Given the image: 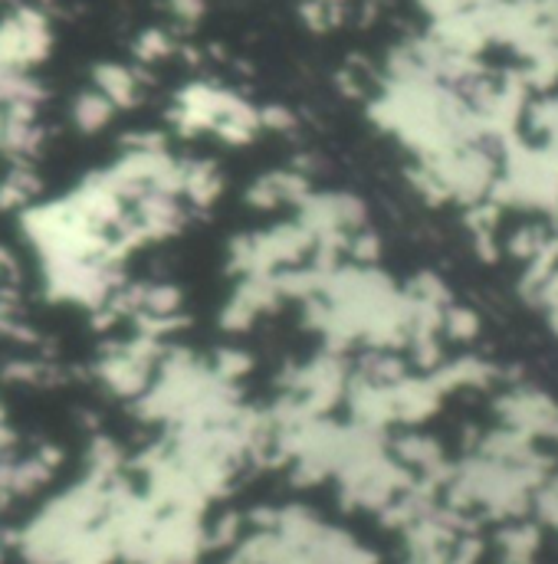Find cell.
<instances>
[{
    "mask_svg": "<svg viewBox=\"0 0 558 564\" xmlns=\"http://www.w3.org/2000/svg\"><path fill=\"white\" fill-rule=\"evenodd\" d=\"M296 126V116L282 106H267L260 109V129H273V132H289Z\"/></svg>",
    "mask_w": 558,
    "mask_h": 564,
    "instance_id": "cell-8",
    "label": "cell"
},
{
    "mask_svg": "<svg viewBox=\"0 0 558 564\" xmlns=\"http://www.w3.org/2000/svg\"><path fill=\"white\" fill-rule=\"evenodd\" d=\"M36 191V181L30 171H13L10 177H3L0 184V207H30Z\"/></svg>",
    "mask_w": 558,
    "mask_h": 564,
    "instance_id": "cell-5",
    "label": "cell"
},
{
    "mask_svg": "<svg viewBox=\"0 0 558 564\" xmlns=\"http://www.w3.org/2000/svg\"><path fill=\"white\" fill-rule=\"evenodd\" d=\"M211 371H214L221 381L234 384L240 375H247V371H250V355H244V351H234V348H224V351H217V355H214V361H211Z\"/></svg>",
    "mask_w": 558,
    "mask_h": 564,
    "instance_id": "cell-7",
    "label": "cell"
},
{
    "mask_svg": "<svg viewBox=\"0 0 558 564\" xmlns=\"http://www.w3.org/2000/svg\"><path fill=\"white\" fill-rule=\"evenodd\" d=\"M93 83H96V93H103L116 109H129V106L139 102V73L129 69V66L103 63V66H96Z\"/></svg>",
    "mask_w": 558,
    "mask_h": 564,
    "instance_id": "cell-2",
    "label": "cell"
},
{
    "mask_svg": "<svg viewBox=\"0 0 558 564\" xmlns=\"http://www.w3.org/2000/svg\"><path fill=\"white\" fill-rule=\"evenodd\" d=\"M171 53H174V43L164 30H144L136 40V56L141 63H158V59H168Z\"/></svg>",
    "mask_w": 558,
    "mask_h": 564,
    "instance_id": "cell-6",
    "label": "cell"
},
{
    "mask_svg": "<svg viewBox=\"0 0 558 564\" xmlns=\"http://www.w3.org/2000/svg\"><path fill=\"white\" fill-rule=\"evenodd\" d=\"M50 46L53 33L36 7H13L0 17V66L30 73V66L50 56Z\"/></svg>",
    "mask_w": 558,
    "mask_h": 564,
    "instance_id": "cell-1",
    "label": "cell"
},
{
    "mask_svg": "<svg viewBox=\"0 0 558 564\" xmlns=\"http://www.w3.org/2000/svg\"><path fill=\"white\" fill-rule=\"evenodd\" d=\"M217 194H221V171L211 161H187L181 197H187L194 207H207Z\"/></svg>",
    "mask_w": 558,
    "mask_h": 564,
    "instance_id": "cell-3",
    "label": "cell"
},
{
    "mask_svg": "<svg viewBox=\"0 0 558 564\" xmlns=\"http://www.w3.org/2000/svg\"><path fill=\"white\" fill-rule=\"evenodd\" d=\"M171 3V10L181 17V20H187V23H194L201 13H204V0H168Z\"/></svg>",
    "mask_w": 558,
    "mask_h": 564,
    "instance_id": "cell-9",
    "label": "cell"
},
{
    "mask_svg": "<svg viewBox=\"0 0 558 564\" xmlns=\"http://www.w3.org/2000/svg\"><path fill=\"white\" fill-rule=\"evenodd\" d=\"M112 112H116V106L103 93H96V89L76 96V102H73V122H76L79 132H99V129H106L109 119H112Z\"/></svg>",
    "mask_w": 558,
    "mask_h": 564,
    "instance_id": "cell-4",
    "label": "cell"
}]
</instances>
